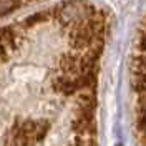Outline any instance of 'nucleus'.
<instances>
[{
    "label": "nucleus",
    "mask_w": 146,
    "mask_h": 146,
    "mask_svg": "<svg viewBox=\"0 0 146 146\" xmlns=\"http://www.w3.org/2000/svg\"><path fill=\"white\" fill-rule=\"evenodd\" d=\"M48 123L40 119L17 121L5 138V146H35L45 138Z\"/></svg>",
    "instance_id": "nucleus-1"
},
{
    "label": "nucleus",
    "mask_w": 146,
    "mask_h": 146,
    "mask_svg": "<svg viewBox=\"0 0 146 146\" xmlns=\"http://www.w3.org/2000/svg\"><path fill=\"white\" fill-rule=\"evenodd\" d=\"M138 129H139V135H141V143H143V146H146V106L141 113V116H139Z\"/></svg>",
    "instance_id": "nucleus-2"
},
{
    "label": "nucleus",
    "mask_w": 146,
    "mask_h": 146,
    "mask_svg": "<svg viewBox=\"0 0 146 146\" xmlns=\"http://www.w3.org/2000/svg\"><path fill=\"white\" fill-rule=\"evenodd\" d=\"M9 52H7V48H5V46H3V43H2V40H0V63H2V62H3V60H5V58H7V56H9Z\"/></svg>",
    "instance_id": "nucleus-3"
}]
</instances>
